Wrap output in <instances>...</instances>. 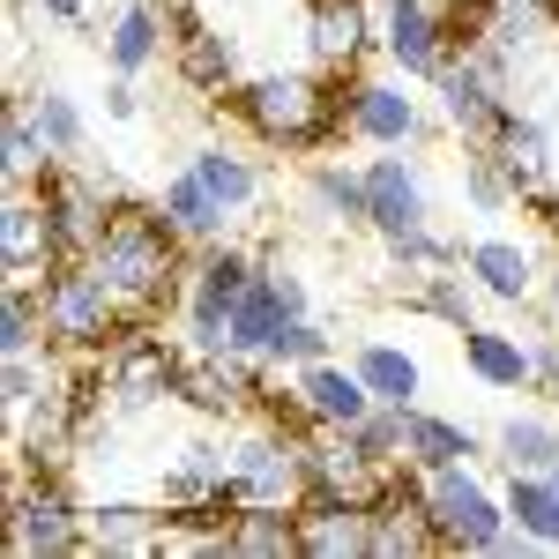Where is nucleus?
<instances>
[{
  "mask_svg": "<svg viewBox=\"0 0 559 559\" xmlns=\"http://www.w3.org/2000/svg\"><path fill=\"white\" fill-rule=\"evenodd\" d=\"M179 247H187V239L165 224L157 202H150V210H142V202H120L90 261H97V276L120 292V306H128L134 321H150L157 306L187 299V261H179Z\"/></svg>",
  "mask_w": 559,
  "mask_h": 559,
  "instance_id": "nucleus-1",
  "label": "nucleus"
},
{
  "mask_svg": "<svg viewBox=\"0 0 559 559\" xmlns=\"http://www.w3.org/2000/svg\"><path fill=\"white\" fill-rule=\"evenodd\" d=\"M231 112L269 150H321L329 134H344V97L321 75H292V68H269L254 83H239L231 90Z\"/></svg>",
  "mask_w": 559,
  "mask_h": 559,
  "instance_id": "nucleus-2",
  "label": "nucleus"
},
{
  "mask_svg": "<svg viewBox=\"0 0 559 559\" xmlns=\"http://www.w3.org/2000/svg\"><path fill=\"white\" fill-rule=\"evenodd\" d=\"M38 306H45V344L68 350V358H105L134 321L120 292L97 276V261H60L38 284Z\"/></svg>",
  "mask_w": 559,
  "mask_h": 559,
  "instance_id": "nucleus-3",
  "label": "nucleus"
},
{
  "mask_svg": "<svg viewBox=\"0 0 559 559\" xmlns=\"http://www.w3.org/2000/svg\"><path fill=\"white\" fill-rule=\"evenodd\" d=\"M8 545L23 559H83L90 552V508L31 455L8 463Z\"/></svg>",
  "mask_w": 559,
  "mask_h": 559,
  "instance_id": "nucleus-4",
  "label": "nucleus"
},
{
  "mask_svg": "<svg viewBox=\"0 0 559 559\" xmlns=\"http://www.w3.org/2000/svg\"><path fill=\"white\" fill-rule=\"evenodd\" d=\"M306 432H313V426H276V418H261L247 440H231V500H254V508H299L306 492H313Z\"/></svg>",
  "mask_w": 559,
  "mask_h": 559,
  "instance_id": "nucleus-5",
  "label": "nucleus"
},
{
  "mask_svg": "<svg viewBox=\"0 0 559 559\" xmlns=\"http://www.w3.org/2000/svg\"><path fill=\"white\" fill-rule=\"evenodd\" d=\"M426 515H432V530H440V552H500V537L515 530L508 500H492L471 477V463L426 471Z\"/></svg>",
  "mask_w": 559,
  "mask_h": 559,
  "instance_id": "nucleus-6",
  "label": "nucleus"
},
{
  "mask_svg": "<svg viewBox=\"0 0 559 559\" xmlns=\"http://www.w3.org/2000/svg\"><path fill=\"white\" fill-rule=\"evenodd\" d=\"M38 202H45V216H52V231H60V254L90 261L97 239H105V224H112V210H120V187L97 179V173H75V157H60V165L38 179Z\"/></svg>",
  "mask_w": 559,
  "mask_h": 559,
  "instance_id": "nucleus-7",
  "label": "nucleus"
},
{
  "mask_svg": "<svg viewBox=\"0 0 559 559\" xmlns=\"http://www.w3.org/2000/svg\"><path fill=\"white\" fill-rule=\"evenodd\" d=\"M432 97H440V120L463 134V142H500V128L515 120L508 83H500L477 52H455V60L432 75Z\"/></svg>",
  "mask_w": 559,
  "mask_h": 559,
  "instance_id": "nucleus-8",
  "label": "nucleus"
},
{
  "mask_svg": "<svg viewBox=\"0 0 559 559\" xmlns=\"http://www.w3.org/2000/svg\"><path fill=\"white\" fill-rule=\"evenodd\" d=\"M261 395H269L261 358L187 344V366H179V403L187 411H202V418H247V411H261Z\"/></svg>",
  "mask_w": 559,
  "mask_h": 559,
  "instance_id": "nucleus-9",
  "label": "nucleus"
},
{
  "mask_svg": "<svg viewBox=\"0 0 559 559\" xmlns=\"http://www.w3.org/2000/svg\"><path fill=\"white\" fill-rule=\"evenodd\" d=\"M344 134L373 142V150H403V142L432 134V120L403 90V75H344Z\"/></svg>",
  "mask_w": 559,
  "mask_h": 559,
  "instance_id": "nucleus-10",
  "label": "nucleus"
},
{
  "mask_svg": "<svg viewBox=\"0 0 559 559\" xmlns=\"http://www.w3.org/2000/svg\"><path fill=\"white\" fill-rule=\"evenodd\" d=\"M381 52H388V68H395V75L432 83V75L455 60V23H448V8H440V0H388Z\"/></svg>",
  "mask_w": 559,
  "mask_h": 559,
  "instance_id": "nucleus-11",
  "label": "nucleus"
},
{
  "mask_svg": "<svg viewBox=\"0 0 559 559\" xmlns=\"http://www.w3.org/2000/svg\"><path fill=\"white\" fill-rule=\"evenodd\" d=\"M60 261L68 254H60V231H52V216H45L38 187L8 194V210H0V269H8V284H45Z\"/></svg>",
  "mask_w": 559,
  "mask_h": 559,
  "instance_id": "nucleus-12",
  "label": "nucleus"
},
{
  "mask_svg": "<svg viewBox=\"0 0 559 559\" xmlns=\"http://www.w3.org/2000/svg\"><path fill=\"white\" fill-rule=\"evenodd\" d=\"M373 45H381L373 0H313V8H306V52H313V68L350 75Z\"/></svg>",
  "mask_w": 559,
  "mask_h": 559,
  "instance_id": "nucleus-13",
  "label": "nucleus"
},
{
  "mask_svg": "<svg viewBox=\"0 0 559 559\" xmlns=\"http://www.w3.org/2000/svg\"><path fill=\"white\" fill-rule=\"evenodd\" d=\"M292 313H306V284L284 269V261H261V276L239 292V299H231V350L261 358V350H269V336H276Z\"/></svg>",
  "mask_w": 559,
  "mask_h": 559,
  "instance_id": "nucleus-14",
  "label": "nucleus"
},
{
  "mask_svg": "<svg viewBox=\"0 0 559 559\" xmlns=\"http://www.w3.org/2000/svg\"><path fill=\"white\" fill-rule=\"evenodd\" d=\"M426 224H432V210H426V179H418V165L373 157V165H366V231L411 239V231H426Z\"/></svg>",
  "mask_w": 559,
  "mask_h": 559,
  "instance_id": "nucleus-15",
  "label": "nucleus"
},
{
  "mask_svg": "<svg viewBox=\"0 0 559 559\" xmlns=\"http://www.w3.org/2000/svg\"><path fill=\"white\" fill-rule=\"evenodd\" d=\"M165 45H173V0H128L112 23H105V68L112 75H150L157 60H165Z\"/></svg>",
  "mask_w": 559,
  "mask_h": 559,
  "instance_id": "nucleus-16",
  "label": "nucleus"
},
{
  "mask_svg": "<svg viewBox=\"0 0 559 559\" xmlns=\"http://www.w3.org/2000/svg\"><path fill=\"white\" fill-rule=\"evenodd\" d=\"M485 440L455 418H432L426 403H403V471H455V463H477Z\"/></svg>",
  "mask_w": 559,
  "mask_h": 559,
  "instance_id": "nucleus-17",
  "label": "nucleus"
},
{
  "mask_svg": "<svg viewBox=\"0 0 559 559\" xmlns=\"http://www.w3.org/2000/svg\"><path fill=\"white\" fill-rule=\"evenodd\" d=\"M299 403L313 426H358L366 411H381L373 403V388L358 381V366H336V358H321V366H299Z\"/></svg>",
  "mask_w": 559,
  "mask_h": 559,
  "instance_id": "nucleus-18",
  "label": "nucleus"
},
{
  "mask_svg": "<svg viewBox=\"0 0 559 559\" xmlns=\"http://www.w3.org/2000/svg\"><path fill=\"white\" fill-rule=\"evenodd\" d=\"M463 366H471V381H485L492 395H522V388H537V350L508 336V329H463Z\"/></svg>",
  "mask_w": 559,
  "mask_h": 559,
  "instance_id": "nucleus-19",
  "label": "nucleus"
},
{
  "mask_svg": "<svg viewBox=\"0 0 559 559\" xmlns=\"http://www.w3.org/2000/svg\"><path fill=\"white\" fill-rule=\"evenodd\" d=\"M299 552L306 559H358L366 552V508L358 500H329V492H306L299 500Z\"/></svg>",
  "mask_w": 559,
  "mask_h": 559,
  "instance_id": "nucleus-20",
  "label": "nucleus"
},
{
  "mask_svg": "<svg viewBox=\"0 0 559 559\" xmlns=\"http://www.w3.org/2000/svg\"><path fill=\"white\" fill-rule=\"evenodd\" d=\"M463 269H471L477 292L500 299V306H522L537 292V254L515 247V239H471V247H463Z\"/></svg>",
  "mask_w": 559,
  "mask_h": 559,
  "instance_id": "nucleus-21",
  "label": "nucleus"
},
{
  "mask_svg": "<svg viewBox=\"0 0 559 559\" xmlns=\"http://www.w3.org/2000/svg\"><path fill=\"white\" fill-rule=\"evenodd\" d=\"M157 210H165V224H173V231L187 239V247H210V239H224V231H231V210H224V202L210 194V179L194 173V165L165 179Z\"/></svg>",
  "mask_w": 559,
  "mask_h": 559,
  "instance_id": "nucleus-22",
  "label": "nucleus"
},
{
  "mask_svg": "<svg viewBox=\"0 0 559 559\" xmlns=\"http://www.w3.org/2000/svg\"><path fill=\"white\" fill-rule=\"evenodd\" d=\"M224 552H231V559H284V552H299V508H254V500H239L231 522H224Z\"/></svg>",
  "mask_w": 559,
  "mask_h": 559,
  "instance_id": "nucleus-23",
  "label": "nucleus"
},
{
  "mask_svg": "<svg viewBox=\"0 0 559 559\" xmlns=\"http://www.w3.org/2000/svg\"><path fill=\"white\" fill-rule=\"evenodd\" d=\"M165 508L142 500H97L90 508V552H157L165 545Z\"/></svg>",
  "mask_w": 559,
  "mask_h": 559,
  "instance_id": "nucleus-24",
  "label": "nucleus"
},
{
  "mask_svg": "<svg viewBox=\"0 0 559 559\" xmlns=\"http://www.w3.org/2000/svg\"><path fill=\"white\" fill-rule=\"evenodd\" d=\"M173 60H179V83L187 90H231L239 83V45L224 38L216 23H187L173 38Z\"/></svg>",
  "mask_w": 559,
  "mask_h": 559,
  "instance_id": "nucleus-25",
  "label": "nucleus"
},
{
  "mask_svg": "<svg viewBox=\"0 0 559 559\" xmlns=\"http://www.w3.org/2000/svg\"><path fill=\"white\" fill-rule=\"evenodd\" d=\"M60 157L45 150L38 120H31V97H8V120H0V173H8V194H23V187H38Z\"/></svg>",
  "mask_w": 559,
  "mask_h": 559,
  "instance_id": "nucleus-26",
  "label": "nucleus"
},
{
  "mask_svg": "<svg viewBox=\"0 0 559 559\" xmlns=\"http://www.w3.org/2000/svg\"><path fill=\"white\" fill-rule=\"evenodd\" d=\"M492 463L508 477H552L559 471V418H508L492 432Z\"/></svg>",
  "mask_w": 559,
  "mask_h": 559,
  "instance_id": "nucleus-27",
  "label": "nucleus"
},
{
  "mask_svg": "<svg viewBox=\"0 0 559 559\" xmlns=\"http://www.w3.org/2000/svg\"><path fill=\"white\" fill-rule=\"evenodd\" d=\"M403 306L411 313H432V321H448L455 336L477 321V284H471V269L455 261V269H432V276H411L403 284Z\"/></svg>",
  "mask_w": 559,
  "mask_h": 559,
  "instance_id": "nucleus-28",
  "label": "nucleus"
},
{
  "mask_svg": "<svg viewBox=\"0 0 559 559\" xmlns=\"http://www.w3.org/2000/svg\"><path fill=\"white\" fill-rule=\"evenodd\" d=\"M187 165L210 179V194H216V202H224L231 216H247L261 194H269V187H261V165H254V157H239V150H224V142H202Z\"/></svg>",
  "mask_w": 559,
  "mask_h": 559,
  "instance_id": "nucleus-29",
  "label": "nucleus"
},
{
  "mask_svg": "<svg viewBox=\"0 0 559 559\" xmlns=\"http://www.w3.org/2000/svg\"><path fill=\"white\" fill-rule=\"evenodd\" d=\"M306 202L329 216V224H366V165L350 173V165H336V157H313L306 165Z\"/></svg>",
  "mask_w": 559,
  "mask_h": 559,
  "instance_id": "nucleus-30",
  "label": "nucleus"
},
{
  "mask_svg": "<svg viewBox=\"0 0 559 559\" xmlns=\"http://www.w3.org/2000/svg\"><path fill=\"white\" fill-rule=\"evenodd\" d=\"M492 150H500V165L515 173L522 202H530L537 187H552V134H545V120H522V112H515V120L500 128V142H492Z\"/></svg>",
  "mask_w": 559,
  "mask_h": 559,
  "instance_id": "nucleus-31",
  "label": "nucleus"
},
{
  "mask_svg": "<svg viewBox=\"0 0 559 559\" xmlns=\"http://www.w3.org/2000/svg\"><path fill=\"white\" fill-rule=\"evenodd\" d=\"M350 366H358V381L373 388V403H395V411H403V403H418V388H426L418 358H411V350H395V344H358Z\"/></svg>",
  "mask_w": 559,
  "mask_h": 559,
  "instance_id": "nucleus-32",
  "label": "nucleus"
},
{
  "mask_svg": "<svg viewBox=\"0 0 559 559\" xmlns=\"http://www.w3.org/2000/svg\"><path fill=\"white\" fill-rule=\"evenodd\" d=\"M463 194H471L477 216H500V210H515V202H522L515 173L500 165V150H492V142H463Z\"/></svg>",
  "mask_w": 559,
  "mask_h": 559,
  "instance_id": "nucleus-33",
  "label": "nucleus"
},
{
  "mask_svg": "<svg viewBox=\"0 0 559 559\" xmlns=\"http://www.w3.org/2000/svg\"><path fill=\"white\" fill-rule=\"evenodd\" d=\"M31 120H38V134H45V150L52 157H83L90 150V120H83V105L68 97V90H31Z\"/></svg>",
  "mask_w": 559,
  "mask_h": 559,
  "instance_id": "nucleus-34",
  "label": "nucleus"
},
{
  "mask_svg": "<svg viewBox=\"0 0 559 559\" xmlns=\"http://www.w3.org/2000/svg\"><path fill=\"white\" fill-rule=\"evenodd\" d=\"M508 515L559 552V477H508Z\"/></svg>",
  "mask_w": 559,
  "mask_h": 559,
  "instance_id": "nucleus-35",
  "label": "nucleus"
},
{
  "mask_svg": "<svg viewBox=\"0 0 559 559\" xmlns=\"http://www.w3.org/2000/svg\"><path fill=\"white\" fill-rule=\"evenodd\" d=\"M321 358H336V336H329L313 313H292V321L269 336V350H261V366H321Z\"/></svg>",
  "mask_w": 559,
  "mask_h": 559,
  "instance_id": "nucleus-36",
  "label": "nucleus"
},
{
  "mask_svg": "<svg viewBox=\"0 0 559 559\" xmlns=\"http://www.w3.org/2000/svg\"><path fill=\"white\" fill-rule=\"evenodd\" d=\"M38 344H45L38 284H8V299H0V358H15V350H38Z\"/></svg>",
  "mask_w": 559,
  "mask_h": 559,
  "instance_id": "nucleus-37",
  "label": "nucleus"
},
{
  "mask_svg": "<svg viewBox=\"0 0 559 559\" xmlns=\"http://www.w3.org/2000/svg\"><path fill=\"white\" fill-rule=\"evenodd\" d=\"M388 261H395V276L411 284V276H432V269H455L463 261V247L455 239H440V231H411V239H388Z\"/></svg>",
  "mask_w": 559,
  "mask_h": 559,
  "instance_id": "nucleus-38",
  "label": "nucleus"
},
{
  "mask_svg": "<svg viewBox=\"0 0 559 559\" xmlns=\"http://www.w3.org/2000/svg\"><path fill=\"white\" fill-rule=\"evenodd\" d=\"M105 112H112V120H134V112H142V90H134V75H112V90H105Z\"/></svg>",
  "mask_w": 559,
  "mask_h": 559,
  "instance_id": "nucleus-39",
  "label": "nucleus"
},
{
  "mask_svg": "<svg viewBox=\"0 0 559 559\" xmlns=\"http://www.w3.org/2000/svg\"><path fill=\"white\" fill-rule=\"evenodd\" d=\"M38 15H45V23H83L90 0H38Z\"/></svg>",
  "mask_w": 559,
  "mask_h": 559,
  "instance_id": "nucleus-40",
  "label": "nucleus"
},
{
  "mask_svg": "<svg viewBox=\"0 0 559 559\" xmlns=\"http://www.w3.org/2000/svg\"><path fill=\"white\" fill-rule=\"evenodd\" d=\"M545 329H552V336H559V269H552V276H545Z\"/></svg>",
  "mask_w": 559,
  "mask_h": 559,
  "instance_id": "nucleus-41",
  "label": "nucleus"
},
{
  "mask_svg": "<svg viewBox=\"0 0 559 559\" xmlns=\"http://www.w3.org/2000/svg\"><path fill=\"white\" fill-rule=\"evenodd\" d=\"M23 8H38V0H8V15H23Z\"/></svg>",
  "mask_w": 559,
  "mask_h": 559,
  "instance_id": "nucleus-42",
  "label": "nucleus"
},
{
  "mask_svg": "<svg viewBox=\"0 0 559 559\" xmlns=\"http://www.w3.org/2000/svg\"><path fill=\"white\" fill-rule=\"evenodd\" d=\"M552 403H559V388H552Z\"/></svg>",
  "mask_w": 559,
  "mask_h": 559,
  "instance_id": "nucleus-43",
  "label": "nucleus"
},
{
  "mask_svg": "<svg viewBox=\"0 0 559 559\" xmlns=\"http://www.w3.org/2000/svg\"><path fill=\"white\" fill-rule=\"evenodd\" d=\"M173 8H179V0H173Z\"/></svg>",
  "mask_w": 559,
  "mask_h": 559,
  "instance_id": "nucleus-44",
  "label": "nucleus"
},
{
  "mask_svg": "<svg viewBox=\"0 0 559 559\" xmlns=\"http://www.w3.org/2000/svg\"><path fill=\"white\" fill-rule=\"evenodd\" d=\"M552 477H559V471H552Z\"/></svg>",
  "mask_w": 559,
  "mask_h": 559,
  "instance_id": "nucleus-45",
  "label": "nucleus"
}]
</instances>
